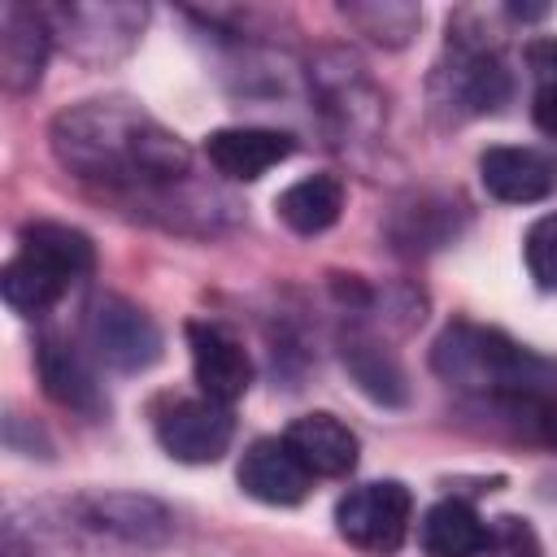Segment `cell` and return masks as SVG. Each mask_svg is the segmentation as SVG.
I'll return each instance as SVG.
<instances>
[{"label": "cell", "instance_id": "cell-1", "mask_svg": "<svg viewBox=\"0 0 557 557\" xmlns=\"http://www.w3.org/2000/svg\"><path fill=\"white\" fill-rule=\"evenodd\" d=\"M52 152L74 178L139 209H170V196L191 178L187 144L126 100H83L57 113Z\"/></svg>", "mask_w": 557, "mask_h": 557}, {"label": "cell", "instance_id": "cell-2", "mask_svg": "<svg viewBox=\"0 0 557 557\" xmlns=\"http://www.w3.org/2000/svg\"><path fill=\"white\" fill-rule=\"evenodd\" d=\"M435 374L448 387H461L500 413H509L527 435L540 440L548 413L557 409V366L535 357L531 348L513 344L505 331L453 322L431 352Z\"/></svg>", "mask_w": 557, "mask_h": 557}, {"label": "cell", "instance_id": "cell-3", "mask_svg": "<svg viewBox=\"0 0 557 557\" xmlns=\"http://www.w3.org/2000/svg\"><path fill=\"white\" fill-rule=\"evenodd\" d=\"M409 513H413V496L405 483L396 479H374L361 487H348L335 505V531L361 548V553H396L405 544L409 531Z\"/></svg>", "mask_w": 557, "mask_h": 557}, {"label": "cell", "instance_id": "cell-4", "mask_svg": "<svg viewBox=\"0 0 557 557\" xmlns=\"http://www.w3.org/2000/svg\"><path fill=\"white\" fill-rule=\"evenodd\" d=\"M87 344L109 370L122 374H139L157 366L165 348L161 326L126 296H96L87 305Z\"/></svg>", "mask_w": 557, "mask_h": 557}, {"label": "cell", "instance_id": "cell-5", "mask_svg": "<svg viewBox=\"0 0 557 557\" xmlns=\"http://www.w3.org/2000/svg\"><path fill=\"white\" fill-rule=\"evenodd\" d=\"M157 444L187 466L218 461L235 440V418L226 405L200 396V400H170L157 409Z\"/></svg>", "mask_w": 557, "mask_h": 557}, {"label": "cell", "instance_id": "cell-6", "mask_svg": "<svg viewBox=\"0 0 557 557\" xmlns=\"http://www.w3.org/2000/svg\"><path fill=\"white\" fill-rule=\"evenodd\" d=\"M44 17L52 35H61L65 48L87 61L122 57L144 30L139 4H61V9H44Z\"/></svg>", "mask_w": 557, "mask_h": 557}, {"label": "cell", "instance_id": "cell-7", "mask_svg": "<svg viewBox=\"0 0 557 557\" xmlns=\"http://www.w3.org/2000/svg\"><path fill=\"white\" fill-rule=\"evenodd\" d=\"M74 518L78 527L96 531V535H113L122 544L135 548H157L170 540L174 518L165 513V505H157L152 496L139 492H91L74 500Z\"/></svg>", "mask_w": 557, "mask_h": 557}, {"label": "cell", "instance_id": "cell-8", "mask_svg": "<svg viewBox=\"0 0 557 557\" xmlns=\"http://www.w3.org/2000/svg\"><path fill=\"white\" fill-rule=\"evenodd\" d=\"M187 348H191V374L200 383V396L231 409L252 383V361L244 344L218 322H187Z\"/></svg>", "mask_w": 557, "mask_h": 557}, {"label": "cell", "instance_id": "cell-9", "mask_svg": "<svg viewBox=\"0 0 557 557\" xmlns=\"http://www.w3.org/2000/svg\"><path fill=\"white\" fill-rule=\"evenodd\" d=\"M479 178H483L487 196H496L505 205H535L557 191V152L496 144L479 157Z\"/></svg>", "mask_w": 557, "mask_h": 557}, {"label": "cell", "instance_id": "cell-10", "mask_svg": "<svg viewBox=\"0 0 557 557\" xmlns=\"http://www.w3.org/2000/svg\"><path fill=\"white\" fill-rule=\"evenodd\" d=\"M35 370H39V383L44 392L61 405V409H74L83 418H100L109 409V396L104 387L96 383V370L87 366V357L65 344L61 335H44L35 344Z\"/></svg>", "mask_w": 557, "mask_h": 557}, {"label": "cell", "instance_id": "cell-11", "mask_svg": "<svg viewBox=\"0 0 557 557\" xmlns=\"http://www.w3.org/2000/svg\"><path fill=\"white\" fill-rule=\"evenodd\" d=\"M296 148V139L287 131H270V126H222L205 139V157L222 178L235 183H252L265 170H274L278 161H287Z\"/></svg>", "mask_w": 557, "mask_h": 557}, {"label": "cell", "instance_id": "cell-12", "mask_svg": "<svg viewBox=\"0 0 557 557\" xmlns=\"http://www.w3.org/2000/svg\"><path fill=\"white\" fill-rule=\"evenodd\" d=\"M239 487L261 500V505H300L305 492H309V470L305 461L287 448V440H252L239 457V470H235Z\"/></svg>", "mask_w": 557, "mask_h": 557}, {"label": "cell", "instance_id": "cell-13", "mask_svg": "<svg viewBox=\"0 0 557 557\" xmlns=\"http://www.w3.org/2000/svg\"><path fill=\"white\" fill-rule=\"evenodd\" d=\"M52 48V26L44 9L4 4L0 9V78L9 91H30L44 74Z\"/></svg>", "mask_w": 557, "mask_h": 557}, {"label": "cell", "instance_id": "cell-14", "mask_svg": "<svg viewBox=\"0 0 557 557\" xmlns=\"http://www.w3.org/2000/svg\"><path fill=\"white\" fill-rule=\"evenodd\" d=\"M287 448L305 461L309 474L339 479L357 466V435L335 418V413H305L287 426Z\"/></svg>", "mask_w": 557, "mask_h": 557}, {"label": "cell", "instance_id": "cell-15", "mask_svg": "<svg viewBox=\"0 0 557 557\" xmlns=\"http://www.w3.org/2000/svg\"><path fill=\"white\" fill-rule=\"evenodd\" d=\"M448 78V104H461V113H492L509 96V74L492 48H466L457 44Z\"/></svg>", "mask_w": 557, "mask_h": 557}, {"label": "cell", "instance_id": "cell-16", "mask_svg": "<svg viewBox=\"0 0 557 557\" xmlns=\"http://www.w3.org/2000/svg\"><path fill=\"white\" fill-rule=\"evenodd\" d=\"M22 252L30 261H39L48 274H57L65 287L87 278L91 265H96V248L83 231L65 226V222H30L22 231Z\"/></svg>", "mask_w": 557, "mask_h": 557}, {"label": "cell", "instance_id": "cell-17", "mask_svg": "<svg viewBox=\"0 0 557 557\" xmlns=\"http://www.w3.org/2000/svg\"><path fill=\"white\" fill-rule=\"evenodd\" d=\"M422 553L426 557H483L487 553V527L466 500H440L422 518Z\"/></svg>", "mask_w": 557, "mask_h": 557}, {"label": "cell", "instance_id": "cell-18", "mask_svg": "<svg viewBox=\"0 0 557 557\" xmlns=\"http://www.w3.org/2000/svg\"><path fill=\"white\" fill-rule=\"evenodd\" d=\"M344 209V183L335 174H309L300 183H292L287 191H278L274 213L296 231V235H322L339 222Z\"/></svg>", "mask_w": 557, "mask_h": 557}, {"label": "cell", "instance_id": "cell-19", "mask_svg": "<svg viewBox=\"0 0 557 557\" xmlns=\"http://www.w3.org/2000/svg\"><path fill=\"white\" fill-rule=\"evenodd\" d=\"M339 357H344L352 383H357L370 400H379V405H405V400H409L405 370H400V361H396L379 339L352 331V335H344Z\"/></svg>", "mask_w": 557, "mask_h": 557}, {"label": "cell", "instance_id": "cell-20", "mask_svg": "<svg viewBox=\"0 0 557 557\" xmlns=\"http://www.w3.org/2000/svg\"><path fill=\"white\" fill-rule=\"evenodd\" d=\"M0 292H4V300H9L13 313L39 318V313H48L70 287H65L57 274H48L39 261H30L26 252H17V257L0 270Z\"/></svg>", "mask_w": 557, "mask_h": 557}, {"label": "cell", "instance_id": "cell-21", "mask_svg": "<svg viewBox=\"0 0 557 557\" xmlns=\"http://www.w3.org/2000/svg\"><path fill=\"white\" fill-rule=\"evenodd\" d=\"M527 65H531V117L535 126L557 139V35L548 39H531L527 44Z\"/></svg>", "mask_w": 557, "mask_h": 557}, {"label": "cell", "instance_id": "cell-22", "mask_svg": "<svg viewBox=\"0 0 557 557\" xmlns=\"http://www.w3.org/2000/svg\"><path fill=\"white\" fill-rule=\"evenodd\" d=\"M344 17L352 26H361V35H370L374 44H387V48H400L418 30V22H422V13L413 4H396V0H383V4H344Z\"/></svg>", "mask_w": 557, "mask_h": 557}, {"label": "cell", "instance_id": "cell-23", "mask_svg": "<svg viewBox=\"0 0 557 557\" xmlns=\"http://www.w3.org/2000/svg\"><path fill=\"white\" fill-rule=\"evenodd\" d=\"M522 257H527V270H531V278H535V287L557 292V213L540 218V222L527 231Z\"/></svg>", "mask_w": 557, "mask_h": 557}, {"label": "cell", "instance_id": "cell-24", "mask_svg": "<svg viewBox=\"0 0 557 557\" xmlns=\"http://www.w3.org/2000/svg\"><path fill=\"white\" fill-rule=\"evenodd\" d=\"M487 557H544V553L522 518H496L487 527Z\"/></svg>", "mask_w": 557, "mask_h": 557}]
</instances>
